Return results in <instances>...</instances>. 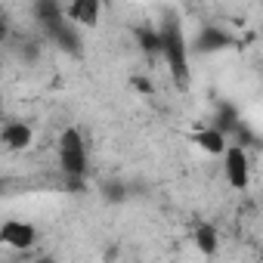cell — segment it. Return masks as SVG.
<instances>
[{"label": "cell", "mask_w": 263, "mask_h": 263, "mask_svg": "<svg viewBox=\"0 0 263 263\" xmlns=\"http://www.w3.org/2000/svg\"><path fill=\"white\" fill-rule=\"evenodd\" d=\"M99 195L105 198V204H124L130 198V186L121 177H105L99 183Z\"/></svg>", "instance_id": "13"}, {"label": "cell", "mask_w": 263, "mask_h": 263, "mask_svg": "<svg viewBox=\"0 0 263 263\" xmlns=\"http://www.w3.org/2000/svg\"><path fill=\"white\" fill-rule=\"evenodd\" d=\"M192 143H195L204 155H226V149H229V137L220 134V130L211 127V124H204V127L195 130V134H192Z\"/></svg>", "instance_id": "9"}, {"label": "cell", "mask_w": 263, "mask_h": 263, "mask_svg": "<svg viewBox=\"0 0 263 263\" xmlns=\"http://www.w3.org/2000/svg\"><path fill=\"white\" fill-rule=\"evenodd\" d=\"M192 241H195V248H198V254L201 257H217V251H220V232H217V226L214 223H198L195 226V232H192Z\"/></svg>", "instance_id": "12"}, {"label": "cell", "mask_w": 263, "mask_h": 263, "mask_svg": "<svg viewBox=\"0 0 263 263\" xmlns=\"http://www.w3.org/2000/svg\"><path fill=\"white\" fill-rule=\"evenodd\" d=\"M0 140H4V146H7L10 152H25V149H31V143H34V130H31V124H25V121H7L4 130H0Z\"/></svg>", "instance_id": "8"}, {"label": "cell", "mask_w": 263, "mask_h": 263, "mask_svg": "<svg viewBox=\"0 0 263 263\" xmlns=\"http://www.w3.org/2000/svg\"><path fill=\"white\" fill-rule=\"evenodd\" d=\"M223 174H226V183L235 189V192H245L251 186V158L241 146L229 143L226 155H223Z\"/></svg>", "instance_id": "3"}, {"label": "cell", "mask_w": 263, "mask_h": 263, "mask_svg": "<svg viewBox=\"0 0 263 263\" xmlns=\"http://www.w3.org/2000/svg\"><path fill=\"white\" fill-rule=\"evenodd\" d=\"M238 124H241V115H238V108H235L232 102L220 99V102L214 105V121H211V127H217L220 134H226V137L232 140V134L238 130Z\"/></svg>", "instance_id": "11"}, {"label": "cell", "mask_w": 263, "mask_h": 263, "mask_svg": "<svg viewBox=\"0 0 263 263\" xmlns=\"http://www.w3.org/2000/svg\"><path fill=\"white\" fill-rule=\"evenodd\" d=\"M0 241L7 248H16V251H28L37 241V229L31 223H25V220H7L0 226Z\"/></svg>", "instance_id": "6"}, {"label": "cell", "mask_w": 263, "mask_h": 263, "mask_svg": "<svg viewBox=\"0 0 263 263\" xmlns=\"http://www.w3.org/2000/svg\"><path fill=\"white\" fill-rule=\"evenodd\" d=\"M59 167L68 177V186L81 189V180L87 177V143L78 127H65L59 134Z\"/></svg>", "instance_id": "2"}, {"label": "cell", "mask_w": 263, "mask_h": 263, "mask_svg": "<svg viewBox=\"0 0 263 263\" xmlns=\"http://www.w3.org/2000/svg\"><path fill=\"white\" fill-rule=\"evenodd\" d=\"M130 87H134L140 96H155V84L143 74H130Z\"/></svg>", "instance_id": "16"}, {"label": "cell", "mask_w": 263, "mask_h": 263, "mask_svg": "<svg viewBox=\"0 0 263 263\" xmlns=\"http://www.w3.org/2000/svg\"><path fill=\"white\" fill-rule=\"evenodd\" d=\"M44 34H47V37H50L59 50H65L68 56H81V53H84L81 31H78V25H71L68 19H59V22L47 25V28H44Z\"/></svg>", "instance_id": "5"}, {"label": "cell", "mask_w": 263, "mask_h": 263, "mask_svg": "<svg viewBox=\"0 0 263 263\" xmlns=\"http://www.w3.org/2000/svg\"><path fill=\"white\" fill-rule=\"evenodd\" d=\"M158 28H161V47H164L161 59L167 62L177 87L186 90L189 87V44H186V34H183V22H180L177 13L164 10V19H161Z\"/></svg>", "instance_id": "1"}, {"label": "cell", "mask_w": 263, "mask_h": 263, "mask_svg": "<svg viewBox=\"0 0 263 263\" xmlns=\"http://www.w3.org/2000/svg\"><path fill=\"white\" fill-rule=\"evenodd\" d=\"M31 16L37 19V25H41V28H47V25H53V22L65 19V7H59L56 0H37V4L31 7Z\"/></svg>", "instance_id": "14"}, {"label": "cell", "mask_w": 263, "mask_h": 263, "mask_svg": "<svg viewBox=\"0 0 263 263\" xmlns=\"http://www.w3.org/2000/svg\"><path fill=\"white\" fill-rule=\"evenodd\" d=\"M99 16H102L99 0H74V4L65 7V19H68L71 25L93 28V25H99Z\"/></svg>", "instance_id": "10"}, {"label": "cell", "mask_w": 263, "mask_h": 263, "mask_svg": "<svg viewBox=\"0 0 263 263\" xmlns=\"http://www.w3.org/2000/svg\"><path fill=\"white\" fill-rule=\"evenodd\" d=\"M232 44H235V41H232V34H229L223 25L208 22V25L198 28V34H195V41H192V50H195L198 56H214V53L229 50Z\"/></svg>", "instance_id": "4"}, {"label": "cell", "mask_w": 263, "mask_h": 263, "mask_svg": "<svg viewBox=\"0 0 263 263\" xmlns=\"http://www.w3.org/2000/svg\"><path fill=\"white\" fill-rule=\"evenodd\" d=\"M34 263H56V260H53V257H50V254H44V257H37V260H34Z\"/></svg>", "instance_id": "17"}, {"label": "cell", "mask_w": 263, "mask_h": 263, "mask_svg": "<svg viewBox=\"0 0 263 263\" xmlns=\"http://www.w3.org/2000/svg\"><path fill=\"white\" fill-rule=\"evenodd\" d=\"M130 34H134L137 47L143 50V56L161 59L164 47H161V28H158V25H152V22H137L134 28H130Z\"/></svg>", "instance_id": "7"}, {"label": "cell", "mask_w": 263, "mask_h": 263, "mask_svg": "<svg viewBox=\"0 0 263 263\" xmlns=\"http://www.w3.org/2000/svg\"><path fill=\"white\" fill-rule=\"evenodd\" d=\"M232 143H235V146H241L245 152H248V149H263V137H257V134H254V127H251V124H245V121L238 124V130L232 134Z\"/></svg>", "instance_id": "15"}]
</instances>
